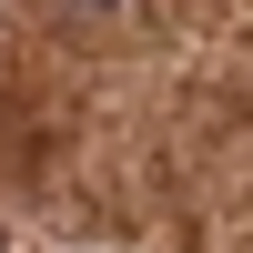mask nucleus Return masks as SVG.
Returning <instances> with one entry per match:
<instances>
[{
	"label": "nucleus",
	"mask_w": 253,
	"mask_h": 253,
	"mask_svg": "<svg viewBox=\"0 0 253 253\" xmlns=\"http://www.w3.org/2000/svg\"><path fill=\"white\" fill-rule=\"evenodd\" d=\"M81 10H112V0H81Z\"/></svg>",
	"instance_id": "1"
}]
</instances>
